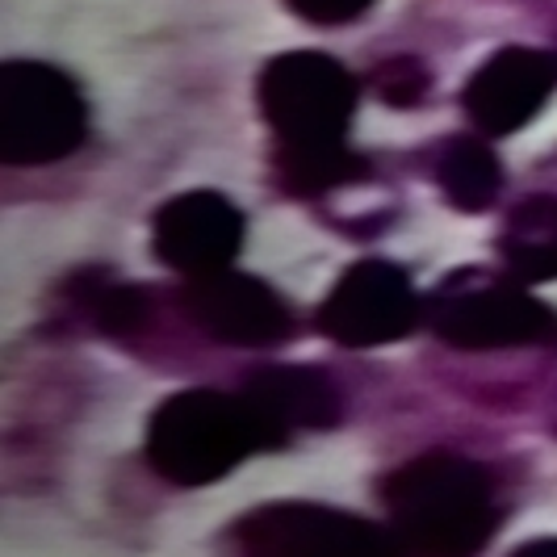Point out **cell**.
Here are the masks:
<instances>
[{"instance_id":"9","label":"cell","mask_w":557,"mask_h":557,"mask_svg":"<svg viewBox=\"0 0 557 557\" xmlns=\"http://www.w3.org/2000/svg\"><path fill=\"white\" fill-rule=\"evenodd\" d=\"M557 88V55L541 47H499L461 84V113L478 135L511 139L549 106Z\"/></svg>"},{"instance_id":"7","label":"cell","mask_w":557,"mask_h":557,"mask_svg":"<svg viewBox=\"0 0 557 557\" xmlns=\"http://www.w3.org/2000/svg\"><path fill=\"white\" fill-rule=\"evenodd\" d=\"M231 536L244 557H403L391 529L323 503H264Z\"/></svg>"},{"instance_id":"17","label":"cell","mask_w":557,"mask_h":557,"mask_svg":"<svg viewBox=\"0 0 557 557\" xmlns=\"http://www.w3.org/2000/svg\"><path fill=\"white\" fill-rule=\"evenodd\" d=\"M554 55H557V51H554Z\"/></svg>"},{"instance_id":"10","label":"cell","mask_w":557,"mask_h":557,"mask_svg":"<svg viewBox=\"0 0 557 557\" xmlns=\"http://www.w3.org/2000/svg\"><path fill=\"white\" fill-rule=\"evenodd\" d=\"M244 235H248L244 210L214 189H189V194L168 197L151 219L156 260L185 277L231 269L235 256L244 251Z\"/></svg>"},{"instance_id":"5","label":"cell","mask_w":557,"mask_h":557,"mask_svg":"<svg viewBox=\"0 0 557 557\" xmlns=\"http://www.w3.org/2000/svg\"><path fill=\"white\" fill-rule=\"evenodd\" d=\"M428 327L457 352L557 348V310L532 298L524 281L457 269L428 298Z\"/></svg>"},{"instance_id":"6","label":"cell","mask_w":557,"mask_h":557,"mask_svg":"<svg viewBox=\"0 0 557 557\" xmlns=\"http://www.w3.org/2000/svg\"><path fill=\"white\" fill-rule=\"evenodd\" d=\"M428 319L416 281L391 260H357L335 281L314 314L319 332L339 348H386Z\"/></svg>"},{"instance_id":"14","label":"cell","mask_w":557,"mask_h":557,"mask_svg":"<svg viewBox=\"0 0 557 557\" xmlns=\"http://www.w3.org/2000/svg\"><path fill=\"white\" fill-rule=\"evenodd\" d=\"M364 88L386 106V110H419L428 106L436 76L419 55H386L377 59L364 76Z\"/></svg>"},{"instance_id":"3","label":"cell","mask_w":557,"mask_h":557,"mask_svg":"<svg viewBox=\"0 0 557 557\" xmlns=\"http://www.w3.org/2000/svg\"><path fill=\"white\" fill-rule=\"evenodd\" d=\"M361 81L327 51H281L256 72V110L273 131V160L348 151Z\"/></svg>"},{"instance_id":"15","label":"cell","mask_w":557,"mask_h":557,"mask_svg":"<svg viewBox=\"0 0 557 557\" xmlns=\"http://www.w3.org/2000/svg\"><path fill=\"white\" fill-rule=\"evenodd\" d=\"M298 22L319 29H339L361 22L364 13L373 9V0H281Z\"/></svg>"},{"instance_id":"4","label":"cell","mask_w":557,"mask_h":557,"mask_svg":"<svg viewBox=\"0 0 557 557\" xmlns=\"http://www.w3.org/2000/svg\"><path fill=\"white\" fill-rule=\"evenodd\" d=\"M88 139V97L72 72L47 59L0 67V164L47 168L72 160Z\"/></svg>"},{"instance_id":"13","label":"cell","mask_w":557,"mask_h":557,"mask_svg":"<svg viewBox=\"0 0 557 557\" xmlns=\"http://www.w3.org/2000/svg\"><path fill=\"white\" fill-rule=\"evenodd\" d=\"M499 256L507 273L524 285L557 281V194H529L507 210Z\"/></svg>"},{"instance_id":"16","label":"cell","mask_w":557,"mask_h":557,"mask_svg":"<svg viewBox=\"0 0 557 557\" xmlns=\"http://www.w3.org/2000/svg\"><path fill=\"white\" fill-rule=\"evenodd\" d=\"M511 557H557V536H541V541H529L520 545Z\"/></svg>"},{"instance_id":"8","label":"cell","mask_w":557,"mask_h":557,"mask_svg":"<svg viewBox=\"0 0 557 557\" xmlns=\"http://www.w3.org/2000/svg\"><path fill=\"white\" fill-rule=\"evenodd\" d=\"M176 302L206 339L231 344V348H277L298 327L294 307L277 289L239 269L189 277Z\"/></svg>"},{"instance_id":"2","label":"cell","mask_w":557,"mask_h":557,"mask_svg":"<svg viewBox=\"0 0 557 557\" xmlns=\"http://www.w3.org/2000/svg\"><path fill=\"white\" fill-rule=\"evenodd\" d=\"M277 445H285V436L244 391L168 394L147 419V461L176 486H210Z\"/></svg>"},{"instance_id":"1","label":"cell","mask_w":557,"mask_h":557,"mask_svg":"<svg viewBox=\"0 0 557 557\" xmlns=\"http://www.w3.org/2000/svg\"><path fill=\"white\" fill-rule=\"evenodd\" d=\"M382 503L403 557H478L499 529L495 482L457 453H423L391 470Z\"/></svg>"},{"instance_id":"11","label":"cell","mask_w":557,"mask_h":557,"mask_svg":"<svg viewBox=\"0 0 557 557\" xmlns=\"http://www.w3.org/2000/svg\"><path fill=\"white\" fill-rule=\"evenodd\" d=\"M256 411L289 441L294 432H323L344 416V391L314 364H260L244 377Z\"/></svg>"},{"instance_id":"12","label":"cell","mask_w":557,"mask_h":557,"mask_svg":"<svg viewBox=\"0 0 557 557\" xmlns=\"http://www.w3.org/2000/svg\"><path fill=\"white\" fill-rule=\"evenodd\" d=\"M428 176L461 214L491 210L503 194V164L486 135H448L428 151Z\"/></svg>"}]
</instances>
